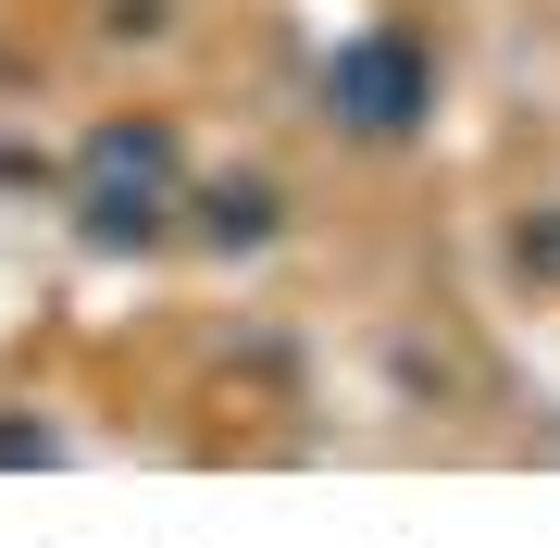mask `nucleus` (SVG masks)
<instances>
[{"mask_svg": "<svg viewBox=\"0 0 560 548\" xmlns=\"http://www.w3.org/2000/svg\"><path fill=\"white\" fill-rule=\"evenodd\" d=\"M324 113H337L349 138H411V125L436 113V62H423V38H399V25L349 38L337 62H324Z\"/></svg>", "mask_w": 560, "mask_h": 548, "instance_id": "1", "label": "nucleus"}, {"mask_svg": "<svg viewBox=\"0 0 560 548\" xmlns=\"http://www.w3.org/2000/svg\"><path fill=\"white\" fill-rule=\"evenodd\" d=\"M162 187H175V138L162 125H101L88 138V237H162Z\"/></svg>", "mask_w": 560, "mask_h": 548, "instance_id": "2", "label": "nucleus"}, {"mask_svg": "<svg viewBox=\"0 0 560 548\" xmlns=\"http://www.w3.org/2000/svg\"><path fill=\"white\" fill-rule=\"evenodd\" d=\"M212 237L224 249H261V237H275V187H261V175L249 187H212Z\"/></svg>", "mask_w": 560, "mask_h": 548, "instance_id": "3", "label": "nucleus"}, {"mask_svg": "<svg viewBox=\"0 0 560 548\" xmlns=\"http://www.w3.org/2000/svg\"><path fill=\"white\" fill-rule=\"evenodd\" d=\"M50 448H62L50 424H0V462H50Z\"/></svg>", "mask_w": 560, "mask_h": 548, "instance_id": "4", "label": "nucleus"}]
</instances>
